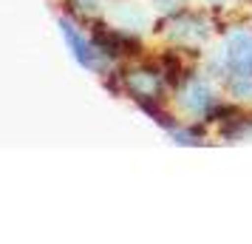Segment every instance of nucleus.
I'll return each mask as SVG.
<instances>
[{
	"mask_svg": "<svg viewBox=\"0 0 252 244\" xmlns=\"http://www.w3.org/2000/svg\"><path fill=\"white\" fill-rule=\"evenodd\" d=\"M224 100V91L213 74L195 69L187 80L173 91V108L182 119H198L210 125V116L218 108V103Z\"/></svg>",
	"mask_w": 252,
	"mask_h": 244,
	"instance_id": "obj_2",
	"label": "nucleus"
},
{
	"mask_svg": "<svg viewBox=\"0 0 252 244\" xmlns=\"http://www.w3.org/2000/svg\"><path fill=\"white\" fill-rule=\"evenodd\" d=\"M204 9H210V12H227V9H232L235 3H241V0H198Z\"/></svg>",
	"mask_w": 252,
	"mask_h": 244,
	"instance_id": "obj_5",
	"label": "nucleus"
},
{
	"mask_svg": "<svg viewBox=\"0 0 252 244\" xmlns=\"http://www.w3.org/2000/svg\"><path fill=\"white\" fill-rule=\"evenodd\" d=\"M60 35H63V40H65L71 57L77 60L82 69L96 71V74H105V71L111 69V66L105 63V57L99 54V48L94 46L91 35H85V29L80 26V20H77V17L63 14V17H60Z\"/></svg>",
	"mask_w": 252,
	"mask_h": 244,
	"instance_id": "obj_4",
	"label": "nucleus"
},
{
	"mask_svg": "<svg viewBox=\"0 0 252 244\" xmlns=\"http://www.w3.org/2000/svg\"><path fill=\"white\" fill-rule=\"evenodd\" d=\"M213 77H252V26H227L218 35Z\"/></svg>",
	"mask_w": 252,
	"mask_h": 244,
	"instance_id": "obj_3",
	"label": "nucleus"
},
{
	"mask_svg": "<svg viewBox=\"0 0 252 244\" xmlns=\"http://www.w3.org/2000/svg\"><path fill=\"white\" fill-rule=\"evenodd\" d=\"M221 32L224 29L216 20V12L204 6H176L153 23V35H159L167 46L184 48L190 54H204L210 40Z\"/></svg>",
	"mask_w": 252,
	"mask_h": 244,
	"instance_id": "obj_1",
	"label": "nucleus"
}]
</instances>
